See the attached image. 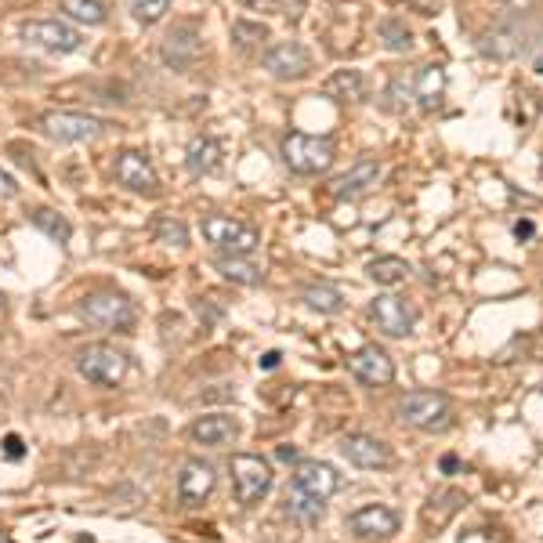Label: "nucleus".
Returning <instances> with one entry per match:
<instances>
[{
    "label": "nucleus",
    "mask_w": 543,
    "mask_h": 543,
    "mask_svg": "<svg viewBox=\"0 0 543 543\" xmlns=\"http://www.w3.org/2000/svg\"><path fill=\"white\" fill-rule=\"evenodd\" d=\"M203 239H207L218 254L247 258V254L258 250L261 232L254 229V225H247V221L229 218V214H210V218H203Z\"/></svg>",
    "instance_id": "f257e3e1"
},
{
    "label": "nucleus",
    "mask_w": 543,
    "mask_h": 543,
    "mask_svg": "<svg viewBox=\"0 0 543 543\" xmlns=\"http://www.w3.org/2000/svg\"><path fill=\"white\" fill-rule=\"evenodd\" d=\"M77 373L95 388H116L127 377V355L113 344H84L77 352Z\"/></svg>",
    "instance_id": "f03ea898"
},
{
    "label": "nucleus",
    "mask_w": 543,
    "mask_h": 543,
    "mask_svg": "<svg viewBox=\"0 0 543 543\" xmlns=\"http://www.w3.org/2000/svg\"><path fill=\"white\" fill-rule=\"evenodd\" d=\"M283 160L294 174H323L334 167L337 149L330 138H315V134L290 131L283 138Z\"/></svg>",
    "instance_id": "7ed1b4c3"
},
{
    "label": "nucleus",
    "mask_w": 543,
    "mask_h": 543,
    "mask_svg": "<svg viewBox=\"0 0 543 543\" xmlns=\"http://www.w3.org/2000/svg\"><path fill=\"white\" fill-rule=\"evenodd\" d=\"M399 417L417 431H446L453 424V406L442 391H410L399 402Z\"/></svg>",
    "instance_id": "20e7f679"
},
{
    "label": "nucleus",
    "mask_w": 543,
    "mask_h": 543,
    "mask_svg": "<svg viewBox=\"0 0 543 543\" xmlns=\"http://www.w3.org/2000/svg\"><path fill=\"white\" fill-rule=\"evenodd\" d=\"M229 471H232L236 500L243 507H254L258 500H265L268 489H272V467H268V460L254 457V453H236Z\"/></svg>",
    "instance_id": "39448f33"
},
{
    "label": "nucleus",
    "mask_w": 543,
    "mask_h": 543,
    "mask_svg": "<svg viewBox=\"0 0 543 543\" xmlns=\"http://www.w3.org/2000/svg\"><path fill=\"white\" fill-rule=\"evenodd\" d=\"M22 40L33 44L40 51H51V55H69V51H80L84 44V33L73 29L69 22L58 19H33L22 26Z\"/></svg>",
    "instance_id": "423d86ee"
},
{
    "label": "nucleus",
    "mask_w": 543,
    "mask_h": 543,
    "mask_svg": "<svg viewBox=\"0 0 543 543\" xmlns=\"http://www.w3.org/2000/svg\"><path fill=\"white\" fill-rule=\"evenodd\" d=\"M80 315H84L91 326H102V330H127L134 323V308L124 294H87L80 301Z\"/></svg>",
    "instance_id": "0eeeda50"
},
{
    "label": "nucleus",
    "mask_w": 543,
    "mask_h": 543,
    "mask_svg": "<svg viewBox=\"0 0 543 543\" xmlns=\"http://www.w3.org/2000/svg\"><path fill=\"white\" fill-rule=\"evenodd\" d=\"M348 533L362 543H388L391 536L399 533V515L384 504L359 507V511L348 515Z\"/></svg>",
    "instance_id": "6e6552de"
},
{
    "label": "nucleus",
    "mask_w": 543,
    "mask_h": 543,
    "mask_svg": "<svg viewBox=\"0 0 543 543\" xmlns=\"http://www.w3.org/2000/svg\"><path fill=\"white\" fill-rule=\"evenodd\" d=\"M40 131L55 138V142H91L102 134V120L87 113H66V109H55V113L40 116Z\"/></svg>",
    "instance_id": "1a4fd4ad"
},
{
    "label": "nucleus",
    "mask_w": 543,
    "mask_h": 543,
    "mask_svg": "<svg viewBox=\"0 0 543 543\" xmlns=\"http://www.w3.org/2000/svg\"><path fill=\"white\" fill-rule=\"evenodd\" d=\"M261 66L272 73L276 80H301L312 73V55L305 51V44L297 40H279L261 55Z\"/></svg>",
    "instance_id": "9d476101"
},
{
    "label": "nucleus",
    "mask_w": 543,
    "mask_h": 543,
    "mask_svg": "<svg viewBox=\"0 0 543 543\" xmlns=\"http://www.w3.org/2000/svg\"><path fill=\"white\" fill-rule=\"evenodd\" d=\"M214 486H218V471H214V464L203 457H192L181 464L178 471V500L185 507H200L203 500H207L210 493H214Z\"/></svg>",
    "instance_id": "9b49d317"
},
{
    "label": "nucleus",
    "mask_w": 543,
    "mask_h": 543,
    "mask_svg": "<svg viewBox=\"0 0 543 543\" xmlns=\"http://www.w3.org/2000/svg\"><path fill=\"white\" fill-rule=\"evenodd\" d=\"M348 370H352L362 384H370V388H384V384L395 381V362H391V355L384 352V348H377V344H366V348H359L355 355H348Z\"/></svg>",
    "instance_id": "f8f14e48"
},
{
    "label": "nucleus",
    "mask_w": 543,
    "mask_h": 543,
    "mask_svg": "<svg viewBox=\"0 0 543 543\" xmlns=\"http://www.w3.org/2000/svg\"><path fill=\"white\" fill-rule=\"evenodd\" d=\"M294 489H301L312 500H326V496H334L341 489V475L326 460H301L294 471Z\"/></svg>",
    "instance_id": "ddd939ff"
},
{
    "label": "nucleus",
    "mask_w": 543,
    "mask_h": 543,
    "mask_svg": "<svg viewBox=\"0 0 543 543\" xmlns=\"http://www.w3.org/2000/svg\"><path fill=\"white\" fill-rule=\"evenodd\" d=\"M373 323H377V330L388 337H410L413 334V308L402 301L399 294H381L377 301H373L370 308Z\"/></svg>",
    "instance_id": "4468645a"
},
{
    "label": "nucleus",
    "mask_w": 543,
    "mask_h": 543,
    "mask_svg": "<svg viewBox=\"0 0 543 543\" xmlns=\"http://www.w3.org/2000/svg\"><path fill=\"white\" fill-rule=\"evenodd\" d=\"M196 55H200V29L192 22H181L163 37V62L171 69H189Z\"/></svg>",
    "instance_id": "2eb2a0df"
},
{
    "label": "nucleus",
    "mask_w": 543,
    "mask_h": 543,
    "mask_svg": "<svg viewBox=\"0 0 543 543\" xmlns=\"http://www.w3.org/2000/svg\"><path fill=\"white\" fill-rule=\"evenodd\" d=\"M341 453L348 457V464L355 467H388L391 464V449L384 446L381 439H373V435H344L341 439Z\"/></svg>",
    "instance_id": "dca6fc26"
},
{
    "label": "nucleus",
    "mask_w": 543,
    "mask_h": 543,
    "mask_svg": "<svg viewBox=\"0 0 543 543\" xmlns=\"http://www.w3.org/2000/svg\"><path fill=\"white\" fill-rule=\"evenodd\" d=\"M116 181L120 185H127V189L134 192H156V171L153 163L145 160L142 153H134V149H127V153L116 156Z\"/></svg>",
    "instance_id": "f3484780"
},
{
    "label": "nucleus",
    "mask_w": 543,
    "mask_h": 543,
    "mask_svg": "<svg viewBox=\"0 0 543 543\" xmlns=\"http://www.w3.org/2000/svg\"><path fill=\"white\" fill-rule=\"evenodd\" d=\"M189 435L200 442V446H229V442H236L239 424L229 413H210V417H200L192 424Z\"/></svg>",
    "instance_id": "a211bd4d"
},
{
    "label": "nucleus",
    "mask_w": 543,
    "mask_h": 543,
    "mask_svg": "<svg viewBox=\"0 0 543 543\" xmlns=\"http://www.w3.org/2000/svg\"><path fill=\"white\" fill-rule=\"evenodd\" d=\"M377 178H381V163L359 160L352 171L341 174V178L334 181V196L337 200H355V196H362V192H370L373 185H377Z\"/></svg>",
    "instance_id": "6ab92c4d"
},
{
    "label": "nucleus",
    "mask_w": 543,
    "mask_h": 543,
    "mask_svg": "<svg viewBox=\"0 0 543 543\" xmlns=\"http://www.w3.org/2000/svg\"><path fill=\"white\" fill-rule=\"evenodd\" d=\"M522 29L518 26H496L493 33H486L482 37V55H489V58H496V62H507V58H515L518 51H522Z\"/></svg>",
    "instance_id": "aec40b11"
},
{
    "label": "nucleus",
    "mask_w": 543,
    "mask_h": 543,
    "mask_svg": "<svg viewBox=\"0 0 543 543\" xmlns=\"http://www.w3.org/2000/svg\"><path fill=\"white\" fill-rule=\"evenodd\" d=\"M323 95L334 98V102H362L366 98V77L359 69H337L323 84Z\"/></svg>",
    "instance_id": "412c9836"
},
{
    "label": "nucleus",
    "mask_w": 543,
    "mask_h": 543,
    "mask_svg": "<svg viewBox=\"0 0 543 543\" xmlns=\"http://www.w3.org/2000/svg\"><path fill=\"white\" fill-rule=\"evenodd\" d=\"M442 91H446V69L442 66H424L417 77V87H413V95L420 98L424 109H435L442 102Z\"/></svg>",
    "instance_id": "4be33fe9"
},
{
    "label": "nucleus",
    "mask_w": 543,
    "mask_h": 543,
    "mask_svg": "<svg viewBox=\"0 0 543 543\" xmlns=\"http://www.w3.org/2000/svg\"><path fill=\"white\" fill-rule=\"evenodd\" d=\"M221 160V145L218 138H196V142L189 145V153H185V167H189L192 174H207L214 171Z\"/></svg>",
    "instance_id": "5701e85b"
},
{
    "label": "nucleus",
    "mask_w": 543,
    "mask_h": 543,
    "mask_svg": "<svg viewBox=\"0 0 543 543\" xmlns=\"http://www.w3.org/2000/svg\"><path fill=\"white\" fill-rule=\"evenodd\" d=\"M62 11H66L73 22L102 26V22L109 19V0H62Z\"/></svg>",
    "instance_id": "b1692460"
},
{
    "label": "nucleus",
    "mask_w": 543,
    "mask_h": 543,
    "mask_svg": "<svg viewBox=\"0 0 543 543\" xmlns=\"http://www.w3.org/2000/svg\"><path fill=\"white\" fill-rule=\"evenodd\" d=\"M377 33H381L384 48L395 51V55H410V51H413V33L402 19H381Z\"/></svg>",
    "instance_id": "393cba45"
},
{
    "label": "nucleus",
    "mask_w": 543,
    "mask_h": 543,
    "mask_svg": "<svg viewBox=\"0 0 543 543\" xmlns=\"http://www.w3.org/2000/svg\"><path fill=\"white\" fill-rule=\"evenodd\" d=\"M305 301H308V308H315V312H323V315L341 312V305H344L341 290H337V286H330V283L305 286Z\"/></svg>",
    "instance_id": "a878e982"
},
{
    "label": "nucleus",
    "mask_w": 543,
    "mask_h": 543,
    "mask_svg": "<svg viewBox=\"0 0 543 543\" xmlns=\"http://www.w3.org/2000/svg\"><path fill=\"white\" fill-rule=\"evenodd\" d=\"M406 276H410V265H406L402 258L370 261V279L377 286H399V283H406Z\"/></svg>",
    "instance_id": "bb28decb"
},
{
    "label": "nucleus",
    "mask_w": 543,
    "mask_h": 543,
    "mask_svg": "<svg viewBox=\"0 0 543 543\" xmlns=\"http://www.w3.org/2000/svg\"><path fill=\"white\" fill-rule=\"evenodd\" d=\"M29 221H33L40 232H48L55 243H69V236H73V225H69L62 214H55V210H48V207L33 210V214H29Z\"/></svg>",
    "instance_id": "cd10ccee"
},
{
    "label": "nucleus",
    "mask_w": 543,
    "mask_h": 543,
    "mask_svg": "<svg viewBox=\"0 0 543 543\" xmlns=\"http://www.w3.org/2000/svg\"><path fill=\"white\" fill-rule=\"evenodd\" d=\"M214 265H218V272L225 279H232V283H258L261 279V268L258 265H250L247 258H229V254H218V261H214Z\"/></svg>",
    "instance_id": "c85d7f7f"
},
{
    "label": "nucleus",
    "mask_w": 543,
    "mask_h": 543,
    "mask_svg": "<svg viewBox=\"0 0 543 543\" xmlns=\"http://www.w3.org/2000/svg\"><path fill=\"white\" fill-rule=\"evenodd\" d=\"M286 507H290V515L301 518V522H308V525H315L323 518V500H312V496H305L301 489H290Z\"/></svg>",
    "instance_id": "c756f323"
},
{
    "label": "nucleus",
    "mask_w": 543,
    "mask_h": 543,
    "mask_svg": "<svg viewBox=\"0 0 543 543\" xmlns=\"http://www.w3.org/2000/svg\"><path fill=\"white\" fill-rule=\"evenodd\" d=\"M127 11H131L134 22H142V26H156V22L171 11V0H127Z\"/></svg>",
    "instance_id": "7c9ffc66"
},
{
    "label": "nucleus",
    "mask_w": 543,
    "mask_h": 543,
    "mask_svg": "<svg viewBox=\"0 0 543 543\" xmlns=\"http://www.w3.org/2000/svg\"><path fill=\"white\" fill-rule=\"evenodd\" d=\"M232 40H236L239 48H254V44H261V40H268V26H261V22H232Z\"/></svg>",
    "instance_id": "2f4dec72"
},
{
    "label": "nucleus",
    "mask_w": 543,
    "mask_h": 543,
    "mask_svg": "<svg viewBox=\"0 0 543 543\" xmlns=\"http://www.w3.org/2000/svg\"><path fill=\"white\" fill-rule=\"evenodd\" d=\"M156 239L167 243V247H185V243H189V229H185V221L160 218L156 221Z\"/></svg>",
    "instance_id": "473e14b6"
},
{
    "label": "nucleus",
    "mask_w": 543,
    "mask_h": 543,
    "mask_svg": "<svg viewBox=\"0 0 543 543\" xmlns=\"http://www.w3.org/2000/svg\"><path fill=\"white\" fill-rule=\"evenodd\" d=\"M11 196H19V185H15L11 174L0 171V200H11Z\"/></svg>",
    "instance_id": "72a5a7b5"
},
{
    "label": "nucleus",
    "mask_w": 543,
    "mask_h": 543,
    "mask_svg": "<svg viewBox=\"0 0 543 543\" xmlns=\"http://www.w3.org/2000/svg\"><path fill=\"white\" fill-rule=\"evenodd\" d=\"M4 446H8V457L11 460L22 457V439H19V435H8V442H4Z\"/></svg>",
    "instance_id": "f704fd0d"
},
{
    "label": "nucleus",
    "mask_w": 543,
    "mask_h": 543,
    "mask_svg": "<svg viewBox=\"0 0 543 543\" xmlns=\"http://www.w3.org/2000/svg\"><path fill=\"white\" fill-rule=\"evenodd\" d=\"M533 221H518V225H515V236L518 239H529V236H533Z\"/></svg>",
    "instance_id": "c9c22d12"
},
{
    "label": "nucleus",
    "mask_w": 543,
    "mask_h": 543,
    "mask_svg": "<svg viewBox=\"0 0 543 543\" xmlns=\"http://www.w3.org/2000/svg\"><path fill=\"white\" fill-rule=\"evenodd\" d=\"M279 366V352H268L265 359H261V370H276Z\"/></svg>",
    "instance_id": "e433bc0d"
},
{
    "label": "nucleus",
    "mask_w": 543,
    "mask_h": 543,
    "mask_svg": "<svg viewBox=\"0 0 543 543\" xmlns=\"http://www.w3.org/2000/svg\"><path fill=\"white\" fill-rule=\"evenodd\" d=\"M243 4H247V8H265V11L276 8V0H243Z\"/></svg>",
    "instance_id": "4c0bfd02"
},
{
    "label": "nucleus",
    "mask_w": 543,
    "mask_h": 543,
    "mask_svg": "<svg viewBox=\"0 0 543 543\" xmlns=\"http://www.w3.org/2000/svg\"><path fill=\"white\" fill-rule=\"evenodd\" d=\"M460 467V460L453 457V453H449V457H442V471H449V475H453V471H457Z\"/></svg>",
    "instance_id": "58836bf2"
},
{
    "label": "nucleus",
    "mask_w": 543,
    "mask_h": 543,
    "mask_svg": "<svg viewBox=\"0 0 543 543\" xmlns=\"http://www.w3.org/2000/svg\"><path fill=\"white\" fill-rule=\"evenodd\" d=\"M279 460H297V449L294 446H283V449H279Z\"/></svg>",
    "instance_id": "ea45409f"
},
{
    "label": "nucleus",
    "mask_w": 543,
    "mask_h": 543,
    "mask_svg": "<svg viewBox=\"0 0 543 543\" xmlns=\"http://www.w3.org/2000/svg\"><path fill=\"white\" fill-rule=\"evenodd\" d=\"M500 4H507V8H525L529 0H500Z\"/></svg>",
    "instance_id": "a19ab883"
},
{
    "label": "nucleus",
    "mask_w": 543,
    "mask_h": 543,
    "mask_svg": "<svg viewBox=\"0 0 543 543\" xmlns=\"http://www.w3.org/2000/svg\"><path fill=\"white\" fill-rule=\"evenodd\" d=\"M0 312H4V294H0Z\"/></svg>",
    "instance_id": "79ce46f5"
}]
</instances>
